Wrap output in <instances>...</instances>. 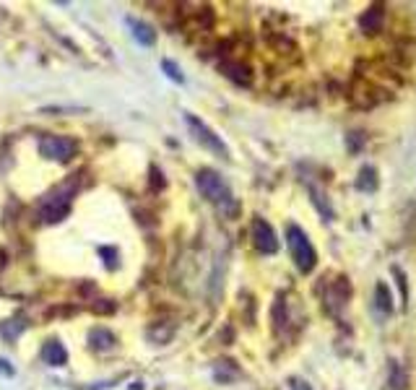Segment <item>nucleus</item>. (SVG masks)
<instances>
[{"instance_id":"f257e3e1","label":"nucleus","mask_w":416,"mask_h":390,"mask_svg":"<svg viewBox=\"0 0 416 390\" xmlns=\"http://www.w3.org/2000/svg\"><path fill=\"white\" fill-rule=\"evenodd\" d=\"M195 188H198V193L206 201L214 203L221 213H226V216H237L239 213L237 198L232 195V188L226 185V180L216 169H208V166L198 169L195 172Z\"/></svg>"},{"instance_id":"f03ea898","label":"nucleus","mask_w":416,"mask_h":390,"mask_svg":"<svg viewBox=\"0 0 416 390\" xmlns=\"http://www.w3.org/2000/svg\"><path fill=\"white\" fill-rule=\"evenodd\" d=\"M286 248H289V255L294 260L299 273H312L315 266H318V250L312 245V239L307 237V232L299 224H286Z\"/></svg>"},{"instance_id":"7ed1b4c3","label":"nucleus","mask_w":416,"mask_h":390,"mask_svg":"<svg viewBox=\"0 0 416 390\" xmlns=\"http://www.w3.org/2000/svg\"><path fill=\"white\" fill-rule=\"evenodd\" d=\"M73 195H76V180H65L63 185H58L55 190H50L47 195L39 203V219L45 224H58L63 221L73 206Z\"/></svg>"},{"instance_id":"20e7f679","label":"nucleus","mask_w":416,"mask_h":390,"mask_svg":"<svg viewBox=\"0 0 416 390\" xmlns=\"http://www.w3.org/2000/svg\"><path fill=\"white\" fill-rule=\"evenodd\" d=\"M185 125H188V130H190L193 141L201 143L206 151L216 154L219 159H229V149H226V143L221 141V136H216L214 130L208 128L201 118H195V115H190V112H185Z\"/></svg>"},{"instance_id":"39448f33","label":"nucleus","mask_w":416,"mask_h":390,"mask_svg":"<svg viewBox=\"0 0 416 390\" xmlns=\"http://www.w3.org/2000/svg\"><path fill=\"white\" fill-rule=\"evenodd\" d=\"M76 154H78V141L71 136H42L39 138V156H45L47 162L68 164Z\"/></svg>"},{"instance_id":"423d86ee","label":"nucleus","mask_w":416,"mask_h":390,"mask_svg":"<svg viewBox=\"0 0 416 390\" xmlns=\"http://www.w3.org/2000/svg\"><path fill=\"white\" fill-rule=\"evenodd\" d=\"M349 299H351V284L346 276H336L333 281H328V289H325V310L331 315H341L346 307H349Z\"/></svg>"},{"instance_id":"0eeeda50","label":"nucleus","mask_w":416,"mask_h":390,"mask_svg":"<svg viewBox=\"0 0 416 390\" xmlns=\"http://www.w3.org/2000/svg\"><path fill=\"white\" fill-rule=\"evenodd\" d=\"M250 237H252V245L263 255H276L278 252V237H276L274 226L268 224L263 216H255L252 224H250Z\"/></svg>"},{"instance_id":"6e6552de","label":"nucleus","mask_w":416,"mask_h":390,"mask_svg":"<svg viewBox=\"0 0 416 390\" xmlns=\"http://www.w3.org/2000/svg\"><path fill=\"white\" fill-rule=\"evenodd\" d=\"M393 310H395V302H393L391 289H388L385 281H377V284H375V292H372V315H375V320L382 325V323L393 315Z\"/></svg>"},{"instance_id":"1a4fd4ad","label":"nucleus","mask_w":416,"mask_h":390,"mask_svg":"<svg viewBox=\"0 0 416 390\" xmlns=\"http://www.w3.org/2000/svg\"><path fill=\"white\" fill-rule=\"evenodd\" d=\"M382 26H385V6L377 3V6H369L367 11L359 16V29L364 34H380Z\"/></svg>"},{"instance_id":"9d476101","label":"nucleus","mask_w":416,"mask_h":390,"mask_svg":"<svg viewBox=\"0 0 416 390\" xmlns=\"http://www.w3.org/2000/svg\"><path fill=\"white\" fill-rule=\"evenodd\" d=\"M221 73H224L226 78H232L234 83H239V86H250L252 83V73H250L248 65H242V63H237V60H224L221 65Z\"/></svg>"},{"instance_id":"9b49d317","label":"nucleus","mask_w":416,"mask_h":390,"mask_svg":"<svg viewBox=\"0 0 416 390\" xmlns=\"http://www.w3.org/2000/svg\"><path fill=\"white\" fill-rule=\"evenodd\" d=\"M42 359H45V365L50 367H63L68 362V351H65V346H63L58 338H50V341L42 346Z\"/></svg>"},{"instance_id":"f8f14e48","label":"nucleus","mask_w":416,"mask_h":390,"mask_svg":"<svg viewBox=\"0 0 416 390\" xmlns=\"http://www.w3.org/2000/svg\"><path fill=\"white\" fill-rule=\"evenodd\" d=\"M128 26H131L133 39H135L138 45H143V47H151V45L156 42V32L149 24H146V21H138V19H128Z\"/></svg>"},{"instance_id":"ddd939ff","label":"nucleus","mask_w":416,"mask_h":390,"mask_svg":"<svg viewBox=\"0 0 416 390\" xmlns=\"http://www.w3.org/2000/svg\"><path fill=\"white\" fill-rule=\"evenodd\" d=\"M377 185H380V180H377V169H375L372 164H364L362 169H359L357 180H354V188L362 190V193H375Z\"/></svg>"},{"instance_id":"4468645a","label":"nucleus","mask_w":416,"mask_h":390,"mask_svg":"<svg viewBox=\"0 0 416 390\" xmlns=\"http://www.w3.org/2000/svg\"><path fill=\"white\" fill-rule=\"evenodd\" d=\"M89 341H91V346H94L96 351H109V349H115L118 338L107 328H94V331L89 333Z\"/></svg>"},{"instance_id":"2eb2a0df","label":"nucleus","mask_w":416,"mask_h":390,"mask_svg":"<svg viewBox=\"0 0 416 390\" xmlns=\"http://www.w3.org/2000/svg\"><path fill=\"white\" fill-rule=\"evenodd\" d=\"M406 382H408V378H406L404 367L398 365V362H391V388L406 390Z\"/></svg>"},{"instance_id":"dca6fc26","label":"nucleus","mask_w":416,"mask_h":390,"mask_svg":"<svg viewBox=\"0 0 416 390\" xmlns=\"http://www.w3.org/2000/svg\"><path fill=\"white\" fill-rule=\"evenodd\" d=\"M393 276H395V281H398V286H401V305L404 307H408V284H406V273L401 266H393L391 268Z\"/></svg>"},{"instance_id":"f3484780","label":"nucleus","mask_w":416,"mask_h":390,"mask_svg":"<svg viewBox=\"0 0 416 390\" xmlns=\"http://www.w3.org/2000/svg\"><path fill=\"white\" fill-rule=\"evenodd\" d=\"M162 68H164V73L175 83H185V76H182V71H179V68L175 65V63H172V60H162Z\"/></svg>"},{"instance_id":"a211bd4d","label":"nucleus","mask_w":416,"mask_h":390,"mask_svg":"<svg viewBox=\"0 0 416 390\" xmlns=\"http://www.w3.org/2000/svg\"><path fill=\"white\" fill-rule=\"evenodd\" d=\"M289 390H312V385L305 382L302 378H292L289 380Z\"/></svg>"},{"instance_id":"6ab92c4d","label":"nucleus","mask_w":416,"mask_h":390,"mask_svg":"<svg viewBox=\"0 0 416 390\" xmlns=\"http://www.w3.org/2000/svg\"><path fill=\"white\" fill-rule=\"evenodd\" d=\"M0 372H3L6 378H11V375H13V367H8V362H6V359H0Z\"/></svg>"}]
</instances>
